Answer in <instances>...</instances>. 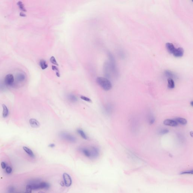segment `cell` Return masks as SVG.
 I'll use <instances>...</instances> for the list:
<instances>
[{
	"label": "cell",
	"mask_w": 193,
	"mask_h": 193,
	"mask_svg": "<svg viewBox=\"0 0 193 193\" xmlns=\"http://www.w3.org/2000/svg\"><path fill=\"white\" fill-rule=\"evenodd\" d=\"M79 150L84 156L90 159L96 158L99 155V150L96 146H91L90 148L82 147Z\"/></svg>",
	"instance_id": "1"
},
{
	"label": "cell",
	"mask_w": 193,
	"mask_h": 193,
	"mask_svg": "<svg viewBox=\"0 0 193 193\" xmlns=\"http://www.w3.org/2000/svg\"><path fill=\"white\" fill-rule=\"evenodd\" d=\"M96 82L105 91L111 90L112 88V83L110 81L106 78L98 77L96 79Z\"/></svg>",
	"instance_id": "2"
},
{
	"label": "cell",
	"mask_w": 193,
	"mask_h": 193,
	"mask_svg": "<svg viewBox=\"0 0 193 193\" xmlns=\"http://www.w3.org/2000/svg\"><path fill=\"white\" fill-rule=\"evenodd\" d=\"M31 185L33 190H37L40 189H48L50 187L49 184L45 182H40L39 179L34 180L29 184Z\"/></svg>",
	"instance_id": "3"
},
{
	"label": "cell",
	"mask_w": 193,
	"mask_h": 193,
	"mask_svg": "<svg viewBox=\"0 0 193 193\" xmlns=\"http://www.w3.org/2000/svg\"><path fill=\"white\" fill-rule=\"evenodd\" d=\"M59 137L63 140L71 143H75L77 141V139L72 135L66 133L62 132L59 134Z\"/></svg>",
	"instance_id": "4"
},
{
	"label": "cell",
	"mask_w": 193,
	"mask_h": 193,
	"mask_svg": "<svg viewBox=\"0 0 193 193\" xmlns=\"http://www.w3.org/2000/svg\"><path fill=\"white\" fill-rule=\"evenodd\" d=\"M64 185L66 187H69L72 185V180L71 177L66 173H64L63 175Z\"/></svg>",
	"instance_id": "5"
},
{
	"label": "cell",
	"mask_w": 193,
	"mask_h": 193,
	"mask_svg": "<svg viewBox=\"0 0 193 193\" xmlns=\"http://www.w3.org/2000/svg\"><path fill=\"white\" fill-rule=\"evenodd\" d=\"M14 81L13 76L11 74H8L5 76L4 79V82L6 85L9 86H12Z\"/></svg>",
	"instance_id": "6"
},
{
	"label": "cell",
	"mask_w": 193,
	"mask_h": 193,
	"mask_svg": "<svg viewBox=\"0 0 193 193\" xmlns=\"http://www.w3.org/2000/svg\"><path fill=\"white\" fill-rule=\"evenodd\" d=\"M184 51L182 48L179 47L175 48L174 52L173 53V56L176 57H181L183 56Z\"/></svg>",
	"instance_id": "7"
},
{
	"label": "cell",
	"mask_w": 193,
	"mask_h": 193,
	"mask_svg": "<svg viewBox=\"0 0 193 193\" xmlns=\"http://www.w3.org/2000/svg\"><path fill=\"white\" fill-rule=\"evenodd\" d=\"M163 123L165 125L172 127H176L178 125V123L174 120H165L163 122Z\"/></svg>",
	"instance_id": "8"
},
{
	"label": "cell",
	"mask_w": 193,
	"mask_h": 193,
	"mask_svg": "<svg viewBox=\"0 0 193 193\" xmlns=\"http://www.w3.org/2000/svg\"><path fill=\"white\" fill-rule=\"evenodd\" d=\"M29 123L31 126L34 128H37L40 126L39 122L35 118H31L29 120Z\"/></svg>",
	"instance_id": "9"
},
{
	"label": "cell",
	"mask_w": 193,
	"mask_h": 193,
	"mask_svg": "<svg viewBox=\"0 0 193 193\" xmlns=\"http://www.w3.org/2000/svg\"><path fill=\"white\" fill-rule=\"evenodd\" d=\"M2 106L3 109L2 113V117L4 118H6L8 117L9 114L8 108L5 104H3Z\"/></svg>",
	"instance_id": "10"
},
{
	"label": "cell",
	"mask_w": 193,
	"mask_h": 193,
	"mask_svg": "<svg viewBox=\"0 0 193 193\" xmlns=\"http://www.w3.org/2000/svg\"><path fill=\"white\" fill-rule=\"evenodd\" d=\"M166 46L168 52L170 54H173L175 49L174 45L170 43H167L166 44Z\"/></svg>",
	"instance_id": "11"
},
{
	"label": "cell",
	"mask_w": 193,
	"mask_h": 193,
	"mask_svg": "<svg viewBox=\"0 0 193 193\" xmlns=\"http://www.w3.org/2000/svg\"><path fill=\"white\" fill-rule=\"evenodd\" d=\"M67 98L69 101L72 103L77 102L78 101L77 96L73 94H70L68 95Z\"/></svg>",
	"instance_id": "12"
},
{
	"label": "cell",
	"mask_w": 193,
	"mask_h": 193,
	"mask_svg": "<svg viewBox=\"0 0 193 193\" xmlns=\"http://www.w3.org/2000/svg\"><path fill=\"white\" fill-rule=\"evenodd\" d=\"M23 149L24 151H25V152L30 157H31L32 158H34L35 157V155H34V153H33L32 151L30 149H29V148L27 147V146H24L23 147Z\"/></svg>",
	"instance_id": "13"
},
{
	"label": "cell",
	"mask_w": 193,
	"mask_h": 193,
	"mask_svg": "<svg viewBox=\"0 0 193 193\" xmlns=\"http://www.w3.org/2000/svg\"><path fill=\"white\" fill-rule=\"evenodd\" d=\"M77 132L82 138L86 140L88 139V137L87 136L86 133H85V132L83 130L81 129H78L77 130Z\"/></svg>",
	"instance_id": "14"
},
{
	"label": "cell",
	"mask_w": 193,
	"mask_h": 193,
	"mask_svg": "<svg viewBox=\"0 0 193 193\" xmlns=\"http://www.w3.org/2000/svg\"><path fill=\"white\" fill-rule=\"evenodd\" d=\"M175 86V83L173 79L168 78V87L169 89H172Z\"/></svg>",
	"instance_id": "15"
},
{
	"label": "cell",
	"mask_w": 193,
	"mask_h": 193,
	"mask_svg": "<svg viewBox=\"0 0 193 193\" xmlns=\"http://www.w3.org/2000/svg\"><path fill=\"white\" fill-rule=\"evenodd\" d=\"M177 123L181 124L182 125H185L187 123V121L185 118H183L178 117L175 118L174 120Z\"/></svg>",
	"instance_id": "16"
},
{
	"label": "cell",
	"mask_w": 193,
	"mask_h": 193,
	"mask_svg": "<svg viewBox=\"0 0 193 193\" xmlns=\"http://www.w3.org/2000/svg\"><path fill=\"white\" fill-rule=\"evenodd\" d=\"M16 79L18 81L20 82L24 81L25 79V76L24 73L20 72L17 74L16 76Z\"/></svg>",
	"instance_id": "17"
},
{
	"label": "cell",
	"mask_w": 193,
	"mask_h": 193,
	"mask_svg": "<svg viewBox=\"0 0 193 193\" xmlns=\"http://www.w3.org/2000/svg\"><path fill=\"white\" fill-rule=\"evenodd\" d=\"M39 64H40L41 68H42V69L43 70L46 69V68H47L48 66L46 62L44 60H40L39 62Z\"/></svg>",
	"instance_id": "18"
},
{
	"label": "cell",
	"mask_w": 193,
	"mask_h": 193,
	"mask_svg": "<svg viewBox=\"0 0 193 193\" xmlns=\"http://www.w3.org/2000/svg\"><path fill=\"white\" fill-rule=\"evenodd\" d=\"M105 112L107 114H110L112 111V106L110 105H107L105 107Z\"/></svg>",
	"instance_id": "19"
},
{
	"label": "cell",
	"mask_w": 193,
	"mask_h": 193,
	"mask_svg": "<svg viewBox=\"0 0 193 193\" xmlns=\"http://www.w3.org/2000/svg\"><path fill=\"white\" fill-rule=\"evenodd\" d=\"M165 74L167 77H169V78L172 79V78L175 77V75L172 72L170 71H166L165 72Z\"/></svg>",
	"instance_id": "20"
},
{
	"label": "cell",
	"mask_w": 193,
	"mask_h": 193,
	"mask_svg": "<svg viewBox=\"0 0 193 193\" xmlns=\"http://www.w3.org/2000/svg\"><path fill=\"white\" fill-rule=\"evenodd\" d=\"M17 5L19 6V7L20 10H21L22 11H23V12H27V10H26L25 8V7H24V4H23V3H22L21 1H19V2H17Z\"/></svg>",
	"instance_id": "21"
},
{
	"label": "cell",
	"mask_w": 193,
	"mask_h": 193,
	"mask_svg": "<svg viewBox=\"0 0 193 193\" xmlns=\"http://www.w3.org/2000/svg\"><path fill=\"white\" fill-rule=\"evenodd\" d=\"M50 61L51 62L52 64H55L56 65L59 66L58 63L56 61V59L54 56H52L51 57L50 59Z\"/></svg>",
	"instance_id": "22"
},
{
	"label": "cell",
	"mask_w": 193,
	"mask_h": 193,
	"mask_svg": "<svg viewBox=\"0 0 193 193\" xmlns=\"http://www.w3.org/2000/svg\"><path fill=\"white\" fill-rule=\"evenodd\" d=\"M52 70H54V71H56V74L57 76L58 77H60V73H59V69H58V68L56 67V66H52Z\"/></svg>",
	"instance_id": "23"
},
{
	"label": "cell",
	"mask_w": 193,
	"mask_h": 193,
	"mask_svg": "<svg viewBox=\"0 0 193 193\" xmlns=\"http://www.w3.org/2000/svg\"><path fill=\"white\" fill-rule=\"evenodd\" d=\"M32 190L31 185H27L26 186V191L25 193H31Z\"/></svg>",
	"instance_id": "24"
},
{
	"label": "cell",
	"mask_w": 193,
	"mask_h": 193,
	"mask_svg": "<svg viewBox=\"0 0 193 193\" xmlns=\"http://www.w3.org/2000/svg\"><path fill=\"white\" fill-rule=\"evenodd\" d=\"M81 99L83 100V101H87L88 102H91L92 101L91 99H89V98L86 97V96H80Z\"/></svg>",
	"instance_id": "25"
},
{
	"label": "cell",
	"mask_w": 193,
	"mask_h": 193,
	"mask_svg": "<svg viewBox=\"0 0 193 193\" xmlns=\"http://www.w3.org/2000/svg\"><path fill=\"white\" fill-rule=\"evenodd\" d=\"M169 131L168 129H164L161 130L160 131V133L161 135H165L168 133Z\"/></svg>",
	"instance_id": "26"
},
{
	"label": "cell",
	"mask_w": 193,
	"mask_h": 193,
	"mask_svg": "<svg viewBox=\"0 0 193 193\" xmlns=\"http://www.w3.org/2000/svg\"><path fill=\"white\" fill-rule=\"evenodd\" d=\"M155 119L153 117V116H151L149 118V123L151 125L153 124L154 123Z\"/></svg>",
	"instance_id": "27"
},
{
	"label": "cell",
	"mask_w": 193,
	"mask_h": 193,
	"mask_svg": "<svg viewBox=\"0 0 193 193\" xmlns=\"http://www.w3.org/2000/svg\"><path fill=\"white\" fill-rule=\"evenodd\" d=\"M12 168H11L10 167L8 166L6 168V171L7 173H10L12 172Z\"/></svg>",
	"instance_id": "28"
},
{
	"label": "cell",
	"mask_w": 193,
	"mask_h": 193,
	"mask_svg": "<svg viewBox=\"0 0 193 193\" xmlns=\"http://www.w3.org/2000/svg\"><path fill=\"white\" fill-rule=\"evenodd\" d=\"M1 167H2V168L3 169H4L6 168V165L5 162H2L1 163Z\"/></svg>",
	"instance_id": "29"
},
{
	"label": "cell",
	"mask_w": 193,
	"mask_h": 193,
	"mask_svg": "<svg viewBox=\"0 0 193 193\" xmlns=\"http://www.w3.org/2000/svg\"><path fill=\"white\" fill-rule=\"evenodd\" d=\"M55 144H54V143H51V144H49V147L51 148H54V147H55Z\"/></svg>",
	"instance_id": "30"
},
{
	"label": "cell",
	"mask_w": 193,
	"mask_h": 193,
	"mask_svg": "<svg viewBox=\"0 0 193 193\" xmlns=\"http://www.w3.org/2000/svg\"><path fill=\"white\" fill-rule=\"evenodd\" d=\"M14 188L13 187H9V191L10 192H12V191H13L14 190Z\"/></svg>",
	"instance_id": "31"
},
{
	"label": "cell",
	"mask_w": 193,
	"mask_h": 193,
	"mask_svg": "<svg viewBox=\"0 0 193 193\" xmlns=\"http://www.w3.org/2000/svg\"><path fill=\"white\" fill-rule=\"evenodd\" d=\"M20 16H22V17H25L26 16L25 14L22 12L20 13Z\"/></svg>",
	"instance_id": "32"
},
{
	"label": "cell",
	"mask_w": 193,
	"mask_h": 193,
	"mask_svg": "<svg viewBox=\"0 0 193 193\" xmlns=\"http://www.w3.org/2000/svg\"><path fill=\"white\" fill-rule=\"evenodd\" d=\"M60 185H61V186H64V182H61L60 183Z\"/></svg>",
	"instance_id": "33"
},
{
	"label": "cell",
	"mask_w": 193,
	"mask_h": 193,
	"mask_svg": "<svg viewBox=\"0 0 193 193\" xmlns=\"http://www.w3.org/2000/svg\"><path fill=\"white\" fill-rule=\"evenodd\" d=\"M190 105H191V106H192L193 107V101H191L190 103Z\"/></svg>",
	"instance_id": "34"
},
{
	"label": "cell",
	"mask_w": 193,
	"mask_h": 193,
	"mask_svg": "<svg viewBox=\"0 0 193 193\" xmlns=\"http://www.w3.org/2000/svg\"><path fill=\"white\" fill-rule=\"evenodd\" d=\"M38 193H44V192H42V191H40Z\"/></svg>",
	"instance_id": "35"
},
{
	"label": "cell",
	"mask_w": 193,
	"mask_h": 193,
	"mask_svg": "<svg viewBox=\"0 0 193 193\" xmlns=\"http://www.w3.org/2000/svg\"></svg>",
	"instance_id": "36"
}]
</instances>
